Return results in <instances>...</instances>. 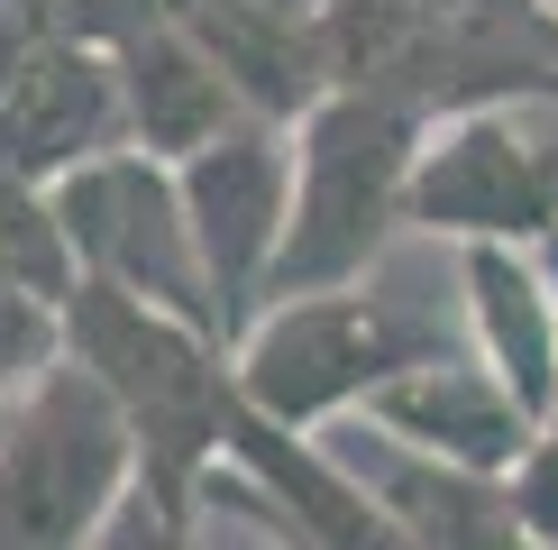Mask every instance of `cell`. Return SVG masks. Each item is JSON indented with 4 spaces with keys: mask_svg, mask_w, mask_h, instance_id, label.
<instances>
[{
    "mask_svg": "<svg viewBox=\"0 0 558 550\" xmlns=\"http://www.w3.org/2000/svg\"><path fill=\"white\" fill-rule=\"evenodd\" d=\"M64 358L92 367V385L120 404V422L137 441V487L156 504L211 514V477H220L229 431L247 412L229 339H211L202 321L156 312V303H129L110 285H74V303H64Z\"/></svg>",
    "mask_w": 558,
    "mask_h": 550,
    "instance_id": "obj_1",
    "label": "cell"
},
{
    "mask_svg": "<svg viewBox=\"0 0 558 550\" xmlns=\"http://www.w3.org/2000/svg\"><path fill=\"white\" fill-rule=\"evenodd\" d=\"M430 120L393 92H330L293 129V220L275 248L266 303L339 294L385 266V248L412 229V166Z\"/></svg>",
    "mask_w": 558,
    "mask_h": 550,
    "instance_id": "obj_2",
    "label": "cell"
},
{
    "mask_svg": "<svg viewBox=\"0 0 558 550\" xmlns=\"http://www.w3.org/2000/svg\"><path fill=\"white\" fill-rule=\"evenodd\" d=\"M449 349L458 339L439 331L430 303H412V294L366 275V285H339V294L266 303L239 331L229 367H239L247 412H266L284 431H330L348 412H366L393 376H412V367H430Z\"/></svg>",
    "mask_w": 558,
    "mask_h": 550,
    "instance_id": "obj_3",
    "label": "cell"
},
{
    "mask_svg": "<svg viewBox=\"0 0 558 550\" xmlns=\"http://www.w3.org/2000/svg\"><path fill=\"white\" fill-rule=\"evenodd\" d=\"M137 495V441L92 367L56 358L0 431V550H101Z\"/></svg>",
    "mask_w": 558,
    "mask_h": 550,
    "instance_id": "obj_4",
    "label": "cell"
},
{
    "mask_svg": "<svg viewBox=\"0 0 558 550\" xmlns=\"http://www.w3.org/2000/svg\"><path fill=\"white\" fill-rule=\"evenodd\" d=\"M56 193V220H64V248H74L83 285H110L129 303H156L174 321H202L220 339V303H211V275H202V239H193V212H183V175L147 147H110L74 166Z\"/></svg>",
    "mask_w": 558,
    "mask_h": 550,
    "instance_id": "obj_5",
    "label": "cell"
},
{
    "mask_svg": "<svg viewBox=\"0 0 558 550\" xmlns=\"http://www.w3.org/2000/svg\"><path fill=\"white\" fill-rule=\"evenodd\" d=\"M412 229L449 248H549L558 239V138L522 120V101L449 110L412 166Z\"/></svg>",
    "mask_w": 558,
    "mask_h": 550,
    "instance_id": "obj_6",
    "label": "cell"
},
{
    "mask_svg": "<svg viewBox=\"0 0 558 550\" xmlns=\"http://www.w3.org/2000/svg\"><path fill=\"white\" fill-rule=\"evenodd\" d=\"M174 175H183V212H193V239H202L211 303H220V339L239 349V331L266 312V275L293 220V129L239 120L211 147H193Z\"/></svg>",
    "mask_w": 558,
    "mask_h": 550,
    "instance_id": "obj_7",
    "label": "cell"
},
{
    "mask_svg": "<svg viewBox=\"0 0 558 550\" xmlns=\"http://www.w3.org/2000/svg\"><path fill=\"white\" fill-rule=\"evenodd\" d=\"M129 147V101L120 64L101 37H37L0 74V175L19 183H64L92 156Z\"/></svg>",
    "mask_w": 558,
    "mask_h": 550,
    "instance_id": "obj_8",
    "label": "cell"
},
{
    "mask_svg": "<svg viewBox=\"0 0 558 550\" xmlns=\"http://www.w3.org/2000/svg\"><path fill=\"white\" fill-rule=\"evenodd\" d=\"M357 422L376 431V441H393V450L439 458V468H468V477H513L531 458V441H541V422L522 412V395L476 349H449V358L412 367V376H393Z\"/></svg>",
    "mask_w": 558,
    "mask_h": 550,
    "instance_id": "obj_9",
    "label": "cell"
},
{
    "mask_svg": "<svg viewBox=\"0 0 558 550\" xmlns=\"http://www.w3.org/2000/svg\"><path fill=\"white\" fill-rule=\"evenodd\" d=\"M110 64H120V101H129V147L183 166L193 147H211L220 129H239V92L220 83V64L202 56V37L174 19V0H147L110 28Z\"/></svg>",
    "mask_w": 558,
    "mask_h": 550,
    "instance_id": "obj_10",
    "label": "cell"
},
{
    "mask_svg": "<svg viewBox=\"0 0 558 550\" xmlns=\"http://www.w3.org/2000/svg\"><path fill=\"white\" fill-rule=\"evenodd\" d=\"M458 312H468V349L549 431V404H558V285H549L541 248H458Z\"/></svg>",
    "mask_w": 558,
    "mask_h": 550,
    "instance_id": "obj_11",
    "label": "cell"
},
{
    "mask_svg": "<svg viewBox=\"0 0 558 550\" xmlns=\"http://www.w3.org/2000/svg\"><path fill=\"white\" fill-rule=\"evenodd\" d=\"M0 275L28 285L37 303H56V312L74 303L83 266H74V248H64V220H56V193H46V183L0 175Z\"/></svg>",
    "mask_w": 558,
    "mask_h": 550,
    "instance_id": "obj_12",
    "label": "cell"
},
{
    "mask_svg": "<svg viewBox=\"0 0 558 550\" xmlns=\"http://www.w3.org/2000/svg\"><path fill=\"white\" fill-rule=\"evenodd\" d=\"M56 358H64V312L0 275V404H19Z\"/></svg>",
    "mask_w": 558,
    "mask_h": 550,
    "instance_id": "obj_13",
    "label": "cell"
},
{
    "mask_svg": "<svg viewBox=\"0 0 558 550\" xmlns=\"http://www.w3.org/2000/svg\"><path fill=\"white\" fill-rule=\"evenodd\" d=\"M101 550H202V514H183V504H156L137 487L120 504V523L101 533Z\"/></svg>",
    "mask_w": 558,
    "mask_h": 550,
    "instance_id": "obj_14",
    "label": "cell"
},
{
    "mask_svg": "<svg viewBox=\"0 0 558 550\" xmlns=\"http://www.w3.org/2000/svg\"><path fill=\"white\" fill-rule=\"evenodd\" d=\"M504 487H513V514H522V533L558 550V431H541V441H531V458H522L513 477H504Z\"/></svg>",
    "mask_w": 558,
    "mask_h": 550,
    "instance_id": "obj_15",
    "label": "cell"
},
{
    "mask_svg": "<svg viewBox=\"0 0 558 550\" xmlns=\"http://www.w3.org/2000/svg\"><path fill=\"white\" fill-rule=\"evenodd\" d=\"M239 10H275V19H330L339 0H239Z\"/></svg>",
    "mask_w": 558,
    "mask_h": 550,
    "instance_id": "obj_16",
    "label": "cell"
},
{
    "mask_svg": "<svg viewBox=\"0 0 558 550\" xmlns=\"http://www.w3.org/2000/svg\"><path fill=\"white\" fill-rule=\"evenodd\" d=\"M541 266H549V285H558V239H549V248H541Z\"/></svg>",
    "mask_w": 558,
    "mask_h": 550,
    "instance_id": "obj_17",
    "label": "cell"
},
{
    "mask_svg": "<svg viewBox=\"0 0 558 550\" xmlns=\"http://www.w3.org/2000/svg\"><path fill=\"white\" fill-rule=\"evenodd\" d=\"M531 10H541V19H549V28H558V0H531Z\"/></svg>",
    "mask_w": 558,
    "mask_h": 550,
    "instance_id": "obj_18",
    "label": "cell"
},
{
    "mask_svg": "<svg viewBox=\"0 0 558 550\" xmlns=\"http://www.w3.org/2000/svg\"><path fill=\"white\" fill-rule=\"evenodd\" d=\"M0 431H10V404H0Z\"/></svg>",
    "mask_w": 558,
    "mask_h": 550,
    "instance_id": "obj_19",
    "label": "cell"
},
{
    "mask_svg": "<svg viewBox=\"0 0 558 550\" xmlns=\"http://www.w3.org/2000/svg\"><path fill=\"white\" fill-rule=\"evenodd\" d=\"M549 431H558V404H549Z\"/></svg>",
    "mask_w": 558,
    "mask_h": 550,
    "instance_id": "obj_20",
    "label": "cell"
}]
</instances>
